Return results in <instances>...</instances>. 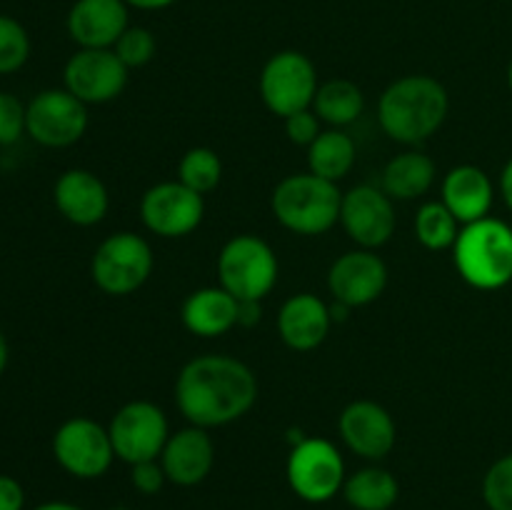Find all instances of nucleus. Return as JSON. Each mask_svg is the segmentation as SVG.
<instances>
[{
	"label": "nucleus",
	"instance_id": "f257e3e1",
	"mask_svg": "<svg viewBox=\"0 0 512 510\" xmlns=\"http://www.w3.org/2000/svg\"><path fill=\"white\" fill-rule=\"evenodd\" d=\"M258 400V378L233 355H198L175 380V405L190 425L223 428L243 418Z\"/></svg>",
	"mask_w": 512,
	"mask_h": 510
},
{
	"label": "nucleus",
	"instance_id": "f03ea898",
	"mask_svg": "<svg viewBox=\"0 0 512 510\" xmlns=\"http://www.w3.org/2000/svg\"><path fill=\"white\" fill-rule=\"evenodd\" d=\"M450 110L448 90L433 75H405L383 90L378 120L390 140L418 145L440 130Z\"/></svg>",
	"mask_w": 512,
	"mask_h": 510
},
{
	"label": "nucleus",
	"instance_id": "7ed1b4c3",
	"mask_svg": "<svg viewBox=\"0 0 512 510\" xmlns=\"http://www.w3.org/2000/svg\"><path fill=\"white\" fill-rule=\"evenodd\" d=\"M343 193L320 175L295 173L280 180L270 195L275 220L295 235H323L340 223Z\"/></svg>",
	"mask_w": 512,
	"mask_h": 510
},
{
	"label": "nucleus",
	"instance_id": "20e7f679",
	"mask_svg": "<svg viewBox=\"0 0 512 510\" xmlns=\"http://www.w3.org/2000/svg\"><path fill=\"white\" fill-rule=\"evenodd\" d=\"M453 263L460 278L473 288H505L512 283V228L490 215L463 225L453 245Z\"/></svg>",
	"mask_w": 512,
	"mask_h": 510
},
{
	"label": "nucleus",
	"instance_id": "39448f33",
	"mask_svg": "<svg viewBox=\"0 0 512 510\" xmlns=\"http://www.w3.org/2000/svg\"><path fill=\"white\" fill-rule=\"evenodd\" d=\"M218 280L235 300H263L278 283V258L258 235H235L218 255Z\"/></svg>",
	"mask_w": 512,
	"mask_h": 510
},
{
	"label": "nucleus",
	"instance_id": "423d86ee",
	"mask_svg": "<svg viewBox=\"0 0 512 510\" xmlns=\"http://www.w3.org/2000/svg\"><path fill=\"white\" fill-rule=\"evenodd\" d=\"M153 265V248L148 240L130 230H120L95 248L90 275L105 295L123 298L148 283Z\"/></svg>",
	"mask_w": 512,
	"mask_h": 510
},
{
	"label": "nucleus",
	"instance_id": "0eeeda50",
	"mask_svg": "<svg viewBox=\"0 0 512 510\" xmlns=\"http://www.w3.org/2000/svg\"><path fill=\"white\" fill-rule=\"evenodd\" d=\"M318 85V70L313 60L300 50H280L270 55L258 80L265 108L283 120L300 110L313 108Z\"/></svg>",
	"mask_w": 512,
	"mask_h": 510
},
{
	"label": "nucleus",
	"instance_id": "6e6552de",
	"mask_svg": "<svg viewBox=\"0 0 512 510\" xmlns=\"http://www.w3.org/2000/svg\"><path fill=\"white\" fill-rule=\"evenodd\" d=\"M288 485L305 503H328L343 493L345 460L325 438H303L293 445L285 465Z\"/></svg>",
	"mask_w": 512,
	"mask_h": 510
},
{
	"label": "nucleus",
	"instance_id": "1a4fd4ad",
	"mask_svg": "<svg viewBox=\"0 0 512 510\" xmlns=\"http://www.w3.org/2000/svg\"><path fill=\"white\" fill-rule=\"evenodd\" d=\"M115 458L135 465L158 460L170 438V425L163 410L150 400H130L108 425Z\"/></svg>",
	"mask_w": 512,
	"mask_h": 510
},
{
	"label": "nucleus",
	"instance_id": "9d476101",
	"mask_svg": "<svg viewBox=\"0 0 512 510\" xmlns=\"http://www.w3.org/2000/svg\"><path fill=\"white\" fill-rule=\"evenodd\" d=\"M53 455L60 468L80 480L100 478L115 460L113 440L108 428L93 418H70L55 430Z\"/></svg>",
	"mask_w": 512,
	"mask_h": 510
},
{
	"label": "nucleus",
	"instance_id": "9b49d317",
	"mask_svg": "<svg viewBox=\"0 0 512 510\" xmlns=\"http://www.w3.org/2000/svg\"><path fill=\"white\" fill-rule=\"evenodd\" d=\"M88 130V105L65 88L40 90L28 103L25 133L45 148H68Z\"/></svg>",
	"mask_w": 512,
	"mask_h": 510
},
{
	"label": "nucleus",
	"instance_id": "f8f14e48",
	"mask_svg": "<svg viewBox=\"0 0 512 510\" xmlns=\"http://www.w3.org/2000/svg\"><path fill=\"white\" fill-rule=\"evenodd\" d=\"M203 215V195L180 180L153 185L140 200V220L158 238H185L203 223Z\"/></svg>",
	"mask_w": 512,
	"mask_h": 510
},
{
	"label": "nucleus",
	"instance_id": "ddd939ff",
	"mask_svg": "<svg viewBox=\"0 0 512 510\" xmlns=\"http://www.w3.org/2000/svg\"><path fill=\"white\" fill-rule=\"evenodd\" d=\"M395 200L375 185H355L343 193L340 203V225L358 248L378 250L393 238L398 215Z\"/></svg>",
	"mask_w": 512,
	"mask_h": 510
},
{
	"label": "nucleus",
	"instance_id": "4468645a",
	"mask_svg": "<svg viewBox=\"0 0 512 510\" xmlns=\"http://www.w3.org/2000/svg\"><path fill=\"white\" fill-rule=\"evenodd\" d=\"M128 73L130 70L113 48H80L65 63L63 83L65 90H70L85 105H100L123 93Z\"/></svg>",
	"mask_w": 512,
	"mask_h": 510
},
{
	"label": "nucleus",
	"instance_id": "2eb2a0df",
	"mask_svg": "<svg viewBox=\"0 0 512 510\" xmlns=\"http://www.w3.org/2000/svg\"><path fill=\"white\" fill-rule=\"evenodd\" d=\"M388 285V265L375 250L355 248L340 255L328 270V290L335 303L363 308L375 303Z\"/></svg>",
	"mask_w": 512,
	"mask_h": 510
},
{
	"label": "nucleus",
	"instance_id": "dca6fc26",
	"mask_svg": "<svg viewBox=\"0 0 512 510\" xmlns=\"http://www.w3.org/2000/svg\"><path fill=\"white\" fill-rule=\"evenodd\" d=\"M338 433L358 458L383 460L398 440V428L388 410L375 400H353L338 418Z\"/></svg>",
	"mask_w": 512,
	"mask_h": 510
},
{
	"label": "nucleus",
	"instance_id": "f3484780",
	"mask_svg": "<svg viewBox=\"0 0 512 510\" xmlns=\"http://www.w3.org/2000/svg\"><path fill=\"white\" fill-rule=\"evenodd\" d=\"M158 460L163 465L168 483L180 485V488H193V485L203 483L213 470L215 443L208 430L188 425L178 433H170Z\"/></svg>",
	"mask_w": 512,
	"mask_h": 510
},
{
	"label": "nucleus",
	"instance_id": "a211bd4d",
	"mask_svg": "<svg viewBox=\"0 0 512 510\" xmlns=\"http://www.w3.org/2000/svg\"><path fill=\"white\" fill-rule=\"evenodd\" d=\"M130 25L125 0H75L65 28L78 48H113Z\"/></svg>",
	"mask_w": 512,
	"mask_h": 510
},
{
	"label": "nucleus",
	"instance_id": "6ab92c4d",
	"mask_svg": "<svg viewBox=\"0 0 512 510\" xmlns=\"http://www.w3.org/2000/svg\"><path fill=\"white\" fill-rule=\"evenodd\" d=\"M53 200L58 213L68 223L90 228L108 215V188L95 173L85 168H70L55 180Z\"/></svg>",
	"mask_w": 512,
	"mask_h": 510
},
{
	"label": "nucleus",
	"instance_id": "aec40b11",
	"mask_svg": "<svg viewBox=\"0 0 512 510\" xmlns=\"http://www.w3.org/2000/svg\"><path fill=\"white\" fill-rule=\"evenodd\" d=\"M333 315L325 300L313 293H298L283 303L278 313V335L290 350L308 353L325 343Z\"/></svg>",
	"mask_w": 512,
	"mask_h": 510
},
{
	"label": "nucleus",
	"instance_id": "412c9836",
	"mask_svg": "<svg viewBox=\"0 0 512 510\" xmlns=\"http://www.w3.org/2000/svg\"><path fill=\"white\" fill-rule=\"evenodd\" d=\"M443 203L460 225L488 218L495 203V183L478 165H455L443 178Z\"/></svg>",
	"mask_w": 512,
	"mask_h": 510
},
{
	"label": "nucleus",
	"instance_id": "4be33fe9",
	"mask_svg": "<svg viewBox=\"0 0 512 510\" xmlns=\"http://www.w3.org/2000/svg\"><path fill=\"white\" fill-rule=\"evenodd\" d=\"M240 300H235L220 285L198 288L185 298L180 320L185 330L198 338H220L238 325Z\"/></svg>",
	"mask_w": 512,
	"mask_h": 510
},
{
	"label": "nucleus",
	"instance_id": "5701e85b",
	"mask_svg": "<svg viewBox=\"0 0 512 510\" xmlns=\"http://www.w3.org/2000/svg\"><path fill=\"white\" fill-rule=\"evenodd\" d=\"M435 183V163L420 150L395 155L383 170L380 188L393 200H415L428 193Z\"/></svg>",
	"mask_w": 512,
	"mask_h": 510
},
{
	"label": "nucleus",
	"instance_id": "b1692460",
	"mask_svg": "<svg viewBox=\"0 0 512 510\" xmlns=\"http://www.w3.org/2000/svg\"><path fill=\"white\" fill-rule=\"evenodd\" d=\"M398 495V478L380 465L355 470L343 485V498L355 510H390L398 503Z\"/></svg>",
	"mask_w": 512,
	"mask_h": 510
},
{
	"label": "nucleus",
	"instance_id": "393cba45",
	"mask_svg": "<svg viewBox=\"0 0 512 510\" xmlns=\"http://www.w3.org/2000/svg\"><path fill=\"white\" fill-rule=\"evenodd\" d=\"M355 158H358L355 140L340 128L323 130L308 145V170L330 183H340L353 170Z\"/></svg>",
	"mask_w": 512,
	"mask_h": 510
},
{
	"label": "nucleus",
	"instance_id": "a878e982",
	"mask_svg": "<svg viewBox=\"0 0 512 510\" xmlns=\"http://www.w3.org/2000/svg\"><path fill=\"white\" fill-rule=\"evenodd\" d=\"M365 95L358 83L348 78H333L318 85V93L313 98V110L320 123H328L333 128H345L355 123L363 115Z\"/></svg>",
	"mask_w": 512,
	"mask_h": 510
},
{
	"label": "nucleus",
	"instance_id": "bb28decb",
	"mask_svg": "<svg viewBox=\"0 0 512 510\" xmlns=\"http://www.w3.org/2000/svg\"><path fill=\"white\" fill-rule=\"evenodd\" d=\"M415 238L428 250H448L453 248L460 235V223L443 200H430L418 208L415 215Z\"/></svg>",
	"mask_w": 512,
	"mask_h": 510
},
{
	"label": "nucleus",
	"instance_id": "cd10ccee",
	"mask_svg": "<svg viewBox=\"0 0 512 510\" xmlns=\"http://www.w3.org/2000/svg\"><path fill=\"white\" fill-rule=\"evenodd\" d=\"M223 178V163H220V155L213 148H190L188 153L180 158L178 163V180L183 185H188L190 190L200 195H208L210 190H215Z\"/></svg>",
	"mask_w": 512,
	"mask_h": 510
},
{
	"label": "nucleus",
	"instance_id": "c85d7f7f",
	"mask_svg": "<svg viewBox=\"0 0 512 510\" xmlns=\"http://www.w3.org/2000/svg\"><path fill=\"white\" fill-rule=\"evenodd\" d=\"M30 58V35L10 15H0V75L18 73Z\"/></svg>",
	"mask_w": 512,
	"mask_h": 510
},
{
	"label": "nucleus",
	"instance_id": "c756f323",
	"mask_svg": "<svg viewBox=\"0 0 512 510\" xmlns=\"http://www.w3.org/2000/svg\"><path fill=\"white\" fill-rule=\"evenodd\" d=\"M113 50L128 70L143 68L153 60L155 50H158V40H155L153 30L143 28V25H128V30L113 45Z\"/></svg>",
	"mask_w": 512,
	"mask_h": 510
},
{
	"label": "nucleus",
	"instance_id": "7c9ffc66",
	"mask_svg": "<svg viewBox=\"0 0 512 510\" xmlns=\"http://www.w3.org/2000/svg\"><path fill=\"white\" fill-rule=\"evenodd\" d=\"M483 500L490 510H512V453L495 460L483 478Z\"/></svg>",
	"mask_w": 512,
	"mask_h": 510
},
{
	"label": "nucleus",
	"instance_id": "2f4dec72",
	"mask_svg": "<svg viewBox=\"0 0 512 510\" xmlns=\"http://www.w3.org/2000/svg\"><path fill=\"white\" fill-rule=\"evenodd\" d=\"M28 105L20 103L13 93L0 90V145H13L25 133Z\"/></svg>",
	"mask_w": 512,
	"mask_h": 510
},
{
	"label": "nucleus",
	"instance_id": "473e14b6",
	"mask_svg": "<svg viewBox=\"0 0 512 510\" xmlns=\"http://www.w3.org/2000/svg\"><path fill=\"white\" fill-rule=\"evenodd\" d=\"M130 483H133V488L138 493L155 495L163 490L168 478H165V470L160 465V460H145V463L130 465Z\"/></svg>",
	"mask_w": 512,
	"mask_h": 510
},
{
	"label": "nucleus",
	"instance_id": "72a5a7b5",
	"mask_svg": "<svg viewBox=\"0 0 512 510\" xmlns=\"http://www.w3.org/2000/svg\"><path fill=\"white\" fill-rule=\"evenodd\" d=\"M285 133H288L290 143L305 145V148H308L323 130H320V118L315 115V110L308 108L285 118Z\"/></svg>",
	"mask_w": 512,
	"mask_h": 510
},
{
	"label": "nucleus",
	"instance_id": "f704fd0d",
	"mask_svg": "<svg viewBox=\"0 0 512 510\" xmlns=\"http://www.w3.org/2000/svg\"><path fill=\"white\" fill-rule=\"evenodd\" d=\"M25 490L10 475H0V510H23Z\"/></svg>",
	"mask_w": 512,
	"mask_h": 510
},
{
	"label": "nucleus",
	"instance_id": "c9c22d12",
	"mask_svg": "<svg viewBox=\"0 0 512 510\" xmlns=\"http://www.w3.org/2000/svg\"><path fill=\"white\" fill-rule=\"evenodd\" d=\"M260 300H240V308H238V325L243 328H253V325L260 323Z\"/></svg>",
	"mask_w": 512,
	"mask_h": 510
},
{
	"label": "nucleus",
	"instance_id": "e433bc0d",
	"mask_svg": "<svg viewBox=\"0 0 512 510\" xmlns=\"http://www.w3.org/2000/svg\"><path fill=\"white\" fill-rule=\"evenodd\" d=\"M500 195H503L505 205L512 210V158L508 160V163L503 165V173H500Z\"/></svg>",
	"mask_w": 512,
	"mask_h": 510
},
{
	"label": "nucleus",
	"instance_id": "4c0bfd02",
	"mask_svg": "<svg viewBox=\"0 0 512 510\" xmlns=\"http://www.w3.org/2000/svg\"><path fill=\"white\" fill-rule=\"evenodd\" d=\"M125 3H128V8L135 10H163L178 3V0H125Z\"/></svg>",
	"mask_w": 512,
	"mask_h": 510
},
{
	"label": "nucleus",
	"instance_id": "58836bf2",
	"mask_svg": "<svg viewBox=\"0 0 512 510\" xmlns=\"http://www.w3.org/2000/svg\"><path fill=\"white\" fill-rule=\"evenodd\" d=\"M35 510H83V508H78V505L73 503H65V500H50V503L38 505Z\"/></svg>",
	"mask_w": 512,
	"mask_h": 510
},
{
	"label": "nucleus",
	"instance_id": "ea45409f",
	"mask_svg": "<svg viewBox=\"0 0 512 510\" xmlns=\"http://www.w3.org/2000/svg\"><path fill=\"white\" fill-rule=\"evenodd\" d=\"M8 355H10V350H8V340H5V335L0 333V375H3L5 365H8Z\"/></svg>",
	"mask_w": 512,
	"mask_h": 510
},
{
	"label": "nucleus",
	"instance_id": "a19ab883",
	"mask_svg": "<svg viewBox=\"0 0 512 510\" xmlns=\"http://www.w3.org/2000/svg\"><path fill=\"white\" fill-rule=\"evenodd\" d=\"M508 85H510V90H512V60H510V65H508Z\"/></svg>",
	"mask_w": 512,
	"mask_h": 510
},
{
	"label": "nucleus",
	"instance_id": "79ce46f5",
	"mask_svg": "<svg viewBox=\"0 0 512 510\" xmlns=\"http://www.w3.org/2000/svg\"><path fill=\"white\" fill-rule=\"evenodd\" d=\"M110 510H130V508H110Z\"/></svg>",
	"mask_w": 512,
	"mask_h": 510
}]
</instances>
